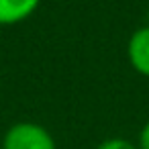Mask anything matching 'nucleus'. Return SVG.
I'll use <instances>...</instances> for the list:
<instances>
[{
    "label": "nucleus",
    "instance_id": "nucleus-1",
    "mask_svg": "<svg viewBox=\"0 0 149 149\" xmlns=\"http://www.w3.org/2000/svg\"><path fill=\"white\" fill-rule=\"evenodd\" d=\"M2 149H57V143L43 125L21 120L6 129Z\"/></svg>",
    "mask_w": 149,
    "mask_h": 149
},
{
    "label": "nucleus",
    "instance_id": "nucleus-2",
    "mask_svg": "<svg viewBox=\"0 0 149 149\" xmlns=\"http://www.w3.org/2000/svg\"><path fill=\"white\" fill-rule=\"evenodd\" d=\"M127 57H129V63L131 68L149 78V25L137 29L131 37H129V43H127Z\"/></svg>",
    "mask_w": 149,
    "mask_h": 149
},
{
    "label": "nucleus",
    "instance_id": "nucleus-3",
    "mask_svg": "<svg viewBox=\"0 0 149 149\" xmlns=\"http://www.w3.org/2000/svg\"><path fill=\"white\" fill-rule=\"evenodd\" d=\"M41 0H0V25H15L29 19Z\"/></svg>",
    "mask_w": 149,
    "mask_h": 149
},
{
    "label": "nucleus",
    "instance_id": "nucleus-4",
    "mask_svg": "<svg viewBox=\"0 0 149 149\" xmlns=\"http://www.w3.org/2000/svg\"><path fill=\"white\" fill-rule=\"evenodd\" d=\"M94 149H137V143H133L125 137H110V139H104L102 143H98Z\"/></svg>",
    "mask_w": 149,
    "mask_h": 149
},
{
    "label": "nucleus",
    "instance_id": "nucleus-5",
    "mask_svg": "<svg viewBox=\"0 0 149 149\" xmlns=\"http://www.w3.org/2000/svg\"><path fill=\"white\" fill-rule=\"evenodd\" d=\"M137 149H149V120L141 127L137 137Z\"/></svg>",
    "mask_w": 149,
    "mask_h": 149
},
{
    "label": "nucleus",
    "instance_id": "nucleus-6",
    "mask_svg": "<svg viewBox=\"0 0 149 149\" xmlns=\"http://www.w3.org/2000/svg\"><path fill=\"white\" fill-rule=\"evenodd\" d=\"M147 25H149V13H147Z\"/></svg>",
    "mask_w": 149,
    "mask_h": 149
}]
</instances>
